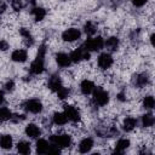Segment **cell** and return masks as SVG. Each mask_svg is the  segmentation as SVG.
Returning <instances> with one entry per match:
<instances>
[{"label": "cell", "mask_w": 155, "mask_h": 155, "mask_svg": "<svg viewBox=\"0 0 155 155\" xmlns=\"http://www.w3.org/2000/svg\"><path fill=\"white\" fill-rule=\"evenodd\" d=\"M45 52H46V48H45V45H41L39 51H38V54H36V58L33 61V63L30 64V73L31 74H41L44 71V68H45V64H44V58H45Z\"/></svg>", "instance_id": "6da1fadb"}, {"label": "cell", "mask_w": 155, "mask_h": 155, "mask_svg": "<svg viewBox=\"0 0 155 155\" xmlns=\"http://www.w3.org/2000/svg\"><path fill=\"white\" fill-rule=\"evenodd\" d=\"M92 92H93V102L97 105L102 107V105H105L109 102V94L102 87H94Z\"/></svg>", "instance_id": "7a4b0ae2"}, {"label": "cell", "mask_w": 155, "mask_h": 155, "mask_svg": "<svg viewBox=\"0 0 155 155\" xmlns=\"http://www.w3.org/2000/svg\"><path fill=\"white\" fill-rule=\"evenodd\" d=\"M51 143L59 147V148H67L71 144V138L68 134H53L50 138Z\"/></svg>", "instance_id": "3957f363"}, {"label": "cell", "mask_w": 155, "mask_h": 155, "mask_svg": "<svg viewBox=\"0 0 155 155\" xmlns=\"http://www.w3.org/2000/svg\"><path fill=\"white\" fill-rule=\"evenodd\" d=\"M69 57H70L71 62L78 63L81 59H90V51L87 48H85V46H81V47L76 48L75 51H73Z\"/></svg>", "instance_id": "277c9868"}, {"label": "cell", "mask_w": 155, "mask_h": 155, "mask_svg": "<svg viewBox=\"0 0 155 155\" xmlns=\"http://www.w3.org/2000/svg\"><path fill=\"white\" fill-rule=\"evenodd\" d=\"M85 48H87L88 51H98L101 50L103 46H104V41L101 36H97V38H90L86 40L85 42Z\"/></svg>", "instance_id": "5b68a950"}, {"label": "cell", "mask_w": 155, "mask_h": 155, "mask_svg": "<svg viewBox=\"0 0 155 155\" xmlns=\"http://www.w3.org/2000/svg\"><path fill=\"white\" fill-rule=\"evenodd\" d=\"M24 109L29 113H33V114H38L42 110V104L40 101L38 99H29L24 103Z\"/></svg>", "instance_id": "8992f818"}, {"label": "cell", "mask_w": 155, "mask_h": 155, "mask_svg": "<svg viewBox=\"0 0 155 155\" xmlns=\"http://www.w3.org/2000/svg\"><path fill=\"white\" fill-rule=\"evenodd\" d=\"M64 114L67 116L68 120L73 121V122H78L80 120V113L76 108L71 107V105H64Z\"/></svg>", "instance_id": "52a82bcc"}, {"label": "cell", "mask_w": 155, "mask_h": 155, "mask_svg": "<svg viewBox=\"0 0 155 155\" xmlns=\"http://www.w3.org/2000/svg\"><path fill=\"white\" fill-rule=\"evenodd\" d=\"M81 33L79 29L76 28H70V29H67L63 34H62V38L64 41H68V42H71V41H75L80 38Z\"/></svg>", "instance_id": "ba28073f"}, {"label": "cell", "mask_w": 155, "mask_h": 155, "mask_svg": "<svg viewBox=\"0 0 155 155\" xmlns=\"http://www.w3.org/2000/svg\"><path fill=\"white\" fill-rule=\"evenodd\" d=\"M97 62H98V65H99L101 69H108V68H110L111 64H113V57H111L109 53L104 52V53L99 54Z\"/></svg>", "instance_id": "9c48e42d"}, {"label": "cell", "mask_w": 155, "mask_h": 155, "mask_svg": "<svg viewBox=\"0 0 155 155\" xmlns=\"http://www.w3.org/2000/svg\"><path fill=\"white\" fill-rule=\"evenodd\" d=\"M96 133L99 137H114L115 134H117V130L114 126H108V127H98L96 128Z\"/></svg>", "instance_id": "30bf717a"}, {"label": "cell", "mask_w": 155, "mask_h": 155, "mask_svg": "<svg viewBox=\"0 0 155 155\" xmlns=\"http://www.w3.org/2000/svg\"><path fill=\"white\" fill-rule=\"evenodd\" d=\"M148 81H149V78H148V75L144 74V73L137 74V75L133 76V85H134L136 87L142 88V87H144V86L148 84Z\"/></svg>", "instance_id": "8fae6325"}, {"label": "cell", "mask_w": 155, "mask_h": 155, "mask_svg": "<svg viewBox=\"0 0 155 155\" xmlns=\"http://www.w3.org/2000/svg\"><path fill=\"white\" fill-rule=\"evenodd\" d=\"M11 58H12V61H15V62L22 63V62H25V61H27L28 54H27V51H25V50H16V51L12 52Z\"/></svg>", "instance_id": "7c38bea8"}, {"label": "cell", "mask_w": 155, "mask_h": 155, "mask_svg": "<svg viewBox=\"0 0 155 155\" xmlns=\"http://www.w3.org/2000/svg\"><path fill=\"white\" fill-rule=\"evenodd\" d=\"M48 87H50L53 92L59 91V90L63 87V86H62V81H61L59 76H57V75L51 76V78H50V80H48Z\"/></svg>", "instance_id": "4fadbf2b"}, {"label": "cell", "mask_w": 155, "mask_h": 155, "mask_svg": "<svg viewBox=\"0 0 155 155\" xmlns=\"http://www.w3.org/2000/svg\"><path fill=\"white\" fill-rule=\"evenodd\" d=\"M40 133H41V131L35 124H29L25 127V134L30 138H38L40 136Z\"/></svg>", "instance_id": "5bb4252c"}, {"label": "cell", "mask_w": 155, "mask_h": 155, "mask_svg": "<svg viewBox=\"0 0 155 155\" xmlns=\"http://www.w3.org/2000/svg\"><path fill=\"white\" fill-rule=\"evenodd\" d=\"M56 62H57V64L59 67H68L71 63L70 57L68 54L63 53V52H59V53L56 54Z\"/></svg>", "instance_id": "9a60e30c"}, {"label": "cell", "mask_w": 155, "mask_h": 155, "mask_svg": "<svg viewBox=\"0 0 155 155\" xmlns=\"http://www.w3.org/2000/svg\"><path fill=\"white\" fill-rule=\"evenodd\" d=\"M92 147H93V140H92L91 138H85V139H82V140L80 142V144H79V151L82 153V154L88 153V151L92 149Z\"/></svg>", "instance_id": "2e32d148"}, {"label": "cell", "mask_w": 155, "mask_h": 155, "mask_svg": "<svg viewBox=\"0 0 155 155\" xmlns=\"http://www.w3.org/2000/svg\"><path fill=\"white\" fill-rule=\"evenodd\" d=\"M128 147H130V140L126 139V138H121V139L117 140V143H116V145H115L114 153H116V154L124 153V150H126Z\"/></svg>", "instance_id": "e0dca14e"}, {"label": "cell", "mask_w": 155, "mask_h": 155, "mask_svg": "<svg viewBox=\"0 0 155 155\" xmlns=\"http://www.w3.org/2000/svg\"><path fill=\"white\" fill-rule=\"evenodd\" d=\"M19 34H21L22 38L24 39V42H25L27 46H31V45L34 44V39H33L30 31H29L27 28H21V29H19Z\"/></svg>", "instance_id": "ac0fdd59"}, {"label": "cell", "mask_w": 155, "mask_h": 155, "mask_svg": "<svg viewBox=\"0 0 155 155\" xmlns=\"http://www.w3.org/2000/svg\"><path fill=\"white\" fill-rule=\"evenodd\" d=\"M80 88H81V92L84 94H90V93H92V91L94 88V84L90 80H84L80 85Z\"/></svg>", "instance_id": "d6986e66"}, {"label": "cell", "mask_w": 155, "mask_h": 155, "mask_svg": "<svg viewBox=\"0 0 155 155\" xmlns=\"http://www.w3.org/2000/svg\"><path fill=\"white\" fill-rule=\"evenodd\" d=\"M136 125H137V120L134 119V117H126L125 120H124V124H122V127H124V130L126 131V132H131L134 127H136Z\"/></svg>", "instance_id": "ffe728a7"}, {"label": "cell", "mask_w": 155, "mask_h": 155, "mask_svg": "<svg viewBox=\"0 0 155 155\" xmlns=\"http://www.w3.org/2000/svg\"><path fill=\"white\" fill-rule=\"evenodd\" d=\"M12 137L10 134H2L0 137V147L2 149H10L12 147Z\"/></svg>", "instance_id": "44dd1931"}, {"label": "cell", "mask_w": 155, "mask_h": 155, "mask_svg": "<svg viewBox=\"0 0 155 155\" xmlns=\"http://www.w3.org/2000/svg\"><path fill=\"white\" fill-rule=\"evenodd\" d=\"M31 13H33L34 19H35L36 22L42 21V19H44V17L46 16V11H45L42 7H34V8L31 10Z\"/></svg>", "instance_id": "7402d4cb"}, {"label": "cell", "mask_w": 155, "mask_h": 155, "mask_svg": "<svg viewBox=\"0 0 155 155\" xmlns=\"http://www.w3.org/2000/svg\"><path fill=\"white\" fill-rule=\"evenodd\" d=\"M105 46L108 50L110 51H116L117 47H119V39L115 38V36H110L107 41H105Z\"/></svg>", "instance_id": "603a6c76"}, {"label": "cell", "mask_w": 155, "mask_h": 155, "mask_svg": "<svg viewBox=\"0 0 155 155\" xmlns=\"http://www.w3.org/2000/svg\"><path fill=\"white\" fill-rule=\"evenodd\" d=\"M48 143L45 140V139H38V142H36V151L39 153V154H45V153H47V150H48Z\"/></svg>", "instance_id": "cb8c5ba5"}, {"label": "cell", "mask_w": 155, "mask_h": 155, "mask_svg": "<svg viewBox=\"0 0 155 155\" xmlns=\"http://www.w3.org/2000/svg\"><path fill=\"white\" fill-rule=\"evenodd\" d=\"M67 121H68V119L64 113H54L53 114V122L56 125H58V126L64 125V124H67Z\"/></svg>", "instance_id": "d4e9b609"}, {"label": "cell", "mask_w": 155, "mask_h": 155, "mask_svg": "<svg viewBox=\"0 0 155 155\" xmlns=\"http://www.w3.org/2000/svg\"><path fill=\"white\" fill-rule=\"evenodd\" d=\"M154 121H155V119H154V116H153L151 113L144 114V115L142 116V125H143L144 127H150V126H153V125H154Z\"/></svg>", "instance_id": "484cf974"}, {"label": "cell", "mask_w": 155, "mask_h": 155, "mask_svg": "<svg viewBox=\"0 0 155 155\" xmlns=\"http://www.w3.org/2000/svg\"><path fill=\"white\" fill-rule=\"evenodd\" d=\"M17 150H18V153H21V154H29L30 153V144L28 143V142H24V140H22V142H19L18 144H17Z\"/></svg>", "instance_id": "4316f807"}, {"label": "cell", "mask_w": 155, "mask_h": 155, "mask_svg": "<svg viewBox=\"0 0 155 155\" xmlns=\"http://www.w3.org/2000/svg\"><path fill=\"white\" fill-rule=\"evenodd\" d=\"M12 114H11V111L7 109V108H0V124L1 122H4V121H6V120H8V119H11L12 116H11Z\"/></svg>", "instance_id": "83f0119b"}, {"label": "cell", "mask_w": 155, "mask_h": 155, "mask_svg": "<svg viewBox=\"0 0 155 155\" xmlns=\"http://www.w3.org/2000/svg\"><path fill=\"white\" fill-rule=\"evenodd\" d=\"M84 29H85V33H86L87 35H93V34L97 31V27H96L92 22H90V21L85 23Z\"/></svg>", "instance_id": "f1b7e54d"}, {"label": "cell", "mask_w": 155, "mask_h": 155, "mask_svg": "<svg viewBox=\"0 0 155 155\" xmlns=\"http://www.w3.org/2000/svg\"><path fill=\"white\" fill-rule=\"evenodd\" d=\"M155 105V99L153 96H147L144 99H143V107L145 109H153Z\"/></svg>", "instance_id": "f546056e"}, {"label": "cell", "mask_w": 155, "mask_h": 155, "mask_svg": "<svg viewBox=\"0 0 155 155\" xmlns=\"http://www.w3.org/2000/svg\"><path fill=\"white\" fill-rule=\"evenodd\" d=\"M11 6L15 11H19L25 6V0H12L11 1Z\"/></svg>", "instance_id": "4dcf8cb0"}, {"label": "cell", "mask_w": 155, "mask_h": 155, "mask_svg": "<svg viewBox=\"0 0 155 155\" xmlns=\"http://www.w3.org/2000/svg\"><path fill=\"white\" fill-rule=\"evenodd\" d=\"M57 94H58V97H59L61 99H65V98L69 96V90H68V88L62 87L59 91H57Z\"/></svg>", "instance_id": "1f68e13d"}, {"label": "cell", "mask_w": 155, "mask_h": 155, "mask_svg": "<svg viewBox=\"0 0 155 155\" xmlns=\"http://www.w3.org/2000/svg\"><path fill=\"white\" fill-rule=\"evenodd\" d=\"M59 151H61V148L57 147V145H54V144L50 145L48 147V150H47L48 154H59Z\"/></svg>", "instance_id": "d6a6232c"}, {"label": "cell", "mask_w": 155, "mask_h": 155, "mask_svg": "<svg viewBox=\"0 0 155 155\" xmlns=\"http://www.w3.org/2000/svg\"><path fill=\"white\" fill-rule=\"evenodd\" d=\"M7 48H8V42L5 40H1L0 41V51H6Z\"/></svg>", "instance_id": "836d02e7"}, {"label": "cell", "mask_w": 155, "mask_h": 155, "mask_svg": "<svg viewBox=\"0 0 155 155\" xmlns=\"http://www.w3.org/2000/svg\"><path fill=\"white\" fill-rule=\"evenodd\" d=\"M147 1H148V0H132L133 5H134V6H137V7H140V6H143V5H144Z\"/></svg>", "instance_id": "e575fe53"}, {"label": "cell", "mask_w": 155, "mask_h": 155, "mask_svg": "<svg viewBox=\"0 0 155 155\" xmlns=\"http://www.w3.org/2000/svg\"><path fill=\"white\" fill-rule=\"evenodd\" d=\"M5 87H6V90H7V91H13V88H15V82H13V81L11 80V81L6 82Z\"/></svg>", "instance_id": "d590c367"}, {"label": "cell", "mask_w": 155, "mask_h": 155, "mask_svg": "<svg viewBox=\"0 0 155 155\" xmlns=\"http://www.w3.org/2000/svg\"><path fill=\"white\" fill-rule=\"evenodd\" d=\"M6 10V4L4 1H0V13H2Z\"/></svg>", "instance_id": "8d00e7d4"}, {"label": "cell", "mask_w": 155, "mask_h": 155, "mask_svg": "<svg viewBox=\"0 0 155 155\" xmlns=\"http://www.w3.org/2000/svg\"><path fill=\"white\" fill-rule=\"evenodd\" d=\"M117 98H119V101H121V102H124V101H126V97H125V94H124L122 92L117 94Z\"/></svg>", "instance_id": "74e56055"}, {"label": "cell", "mask_w": 155, "mask_h": 155, "mask_svg": "<svg viewBox=\"0 0 155 155\" xmlns=\"http://www.w3.org/2000/svg\"><path fill=\"white\" fill-rule=\"evenodd\" d=\"M4 102V92L2 91H0V104Z\"/></svg>", "instance_id": "f35d334b"}]
</instances>
